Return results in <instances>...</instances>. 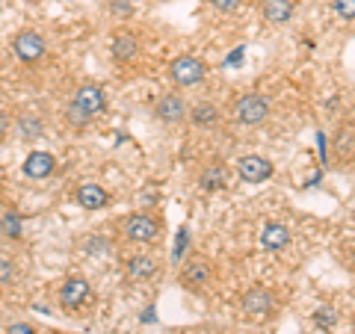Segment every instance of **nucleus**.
Segmentation results:
<instances>
[{"mask_svg": "<svg viewBox=\"0 0 355 334\" xmlns=\"http://www.w3.org/2000/svg\"><path fill=\"white\" fill-rule=\"evenodd\" d=\"M110 231L125 249H160L166 237V219L157 210H133V213L116 216Z\"/></svg>", "mask_w": 355, "mask_h": 334, "instance_id": "1", "label": "nucleus"}, {"mask_svg": "<svg viewBox=\"0 0 355 334\" xmlns=\"http://www.w3.org/2000/svg\"><path fill=\"white\" fill-rule=\"evenodd\" d=\"M163 266L166 261L157 249H130L121 254V275L128 284H157Z\"/></svg>", "mask_w": 355, "mask_h": 334, "instance_id": "2", "label": "nucleus"}, {"mask_svg": "<svg viewBox=\"0 0 355 334\" xmlns=\"http://www.w3.org/2000/svg\"><path fill=\"white\" fill-rule=\"evenodd\" d=\"M214 278H216V266L214 261L202 252H190L187 258L181 261V270H178V287L184 293H196L202 296L214 287Z\"/></svg>", "mask_w": 355, "mask_h": 334, "instance_id": "3", "label": "nucleus"}, {"mask_svg": "<svg viewBox=\"0 0 355 334\" xmlns=\"http://www.w3.org/2000/svg\"><path fill=\"white\" fill-rule=\"evenodd\" d=\"M9 48H12V57L27 65V69H36V65H42L44 60H48V36H44L42 30L36 27H21L12 33V39H9Z\"/></svg>", "mask_w": 355, "mask_h": 334, "instance_id": "4", "label": "nucleus"}, {"mask_svg": "<svg viewBox=\"0 0 355 334\" xmlns=\"http://www.w3.org/2000/svg\"><path fill=\"white\" fill-rule=\"evenodd\" d=\"M57 302L65 314H83L95 305V290H92V281L86 275L74 272V275H65L60 287H57Z\"/></svg>", "mask_w": 355, "mask_h": 334, "instance_id": "5", "label": "nucleus"}, {"mask_svg": "<svg viewBox=\"0 0 355 334\" xmlns=\"http://www.w3.org/2000/svg\"><path fill=\"white\" fill-rule=\"evenodd\" d=\"M231 121L240 128H261L270 121L272 116V104L270 98L261 95V92H243L234 98V104H231Z\"/></svg>", "mask_w": 355, "mask_h": 334, "instance_id": "6", "label": "nucleus"}, {"mask_svg": "<svg viewBox=\"0 0 355 334\" xmlns=\"http://www.w3.org/2000/svg\"><path fill=\"white\" fill-rule=\"evenodd\" d=\"M107 51H110V60H113L119 69H130L137 65L142 57V36L137 27L130 24H119L107 39Z\"/></svg>", "mask_w": 355, "mask_h": 334, "instance_id": "7", "label": "nucleus"}, {"mask_svg": "<svg viewBox=\"0 0 355 334\" xmlns=\"http://www.w3.org/2000/svg\"><path fill=\"white\" fill-rule=\"evenodd\" d=\"M210 71V65L202 60V57H193V53H181V57L169 60L166 65V77H169V83L175 89H193L198 83H205V77Z\"/></svg>", "mask_w": 355, "mask_h": 334, "instance_id": "8", "label": "nucleus"}, {"mask_svg": "<svg viewBox=\"0 0 355 334\" xmlns=\"http://www.w3.org/2000/svg\"><path fill=\"white\" fill-rule=\"evenodd\" d=\"M187 113H190V101L181 89H166L163 95H157L154 101V118L160 121L163 128H181L187 125Z\"/></svg>", "mask_w": 355, "mask_h": 334, "instance_id": "9", "label": "nucleus"}, {"mask_svg": "<svg viewBox=\"0 0 355 334\" xmlns=\"http://www.w3.org/2000/svg\"><path fill=\"white\" fill-rule=\"evenodd\" d=\"M231 177H234V166L222 157H214L202 166V172L196 177V186H198V193H205V195H216L231 186Z\"/></svg>", "mask_w": 355, "mask_h": 334, "instance_id": "10", "label": "nucleus"}, {"mask_svg": "<svg viewBox=\"0 0 355 334\" xmlns=\"http://www.w3.org/2000/svg\"><path fill=\"white\" fill-rule=\"evenodd\" d=\"M69 101L74 107H80L83 113H89L92 118L98 116H104L107 113V107H110V95H107V89L101 83H95V80H83V83H77L71 89V95H69Z\"/></svg>", "mask_w": 355, "mask_h": 334, "instance_id": "11", "label": "nucleus"}, {"mask_svg": "<svg viewBox=\"0 0 355 334\" xmlns=\"http://www.w3.org/2000/svg\"><path fill=\"white\" fill-rule=\"evenodd\" d=\"M234 175L243 184H263L275 175V166L270 157H263V154H243L234 163Z\"/></svg>", "mask_w": 355, "mask_h": 334, "instance_id": "12", "label": "nucleus"}, {"mask_svg": "<svg viewBox=\"0 0 355 334\" xmlns=\"http://www.w3.org/2000/svg\"><path fill=\"white\" fill-rule=\"evenodd\" d=\"M74 202L80 210L86 213H98V210H107L113 204V195H110V189L98 181H83L74 186Z\"/></svg>", "mask_w": 355, "mask_h": 334, "instance_id": "13", "label": "nucleus"}, {"mask_svg": "<svg viewBox=\"0 0 355 334\" xmlns=\"http://www.w3.org/2000/svg\"><path fill=\"white\" fill-rule=\"evenodd\" d=\"M240 310L246 317H270L275 310V293L263 284H252L240 293Z\"/></svg>", "mask_w": 355, "mask_h": 334, "instance_id": "14", "label": "nucleus"}, {"mask_svg": "<svg viewBox=\"0 0 355 334\" xmlns=\"http://www.w3.org/2000/svg\"><path fill=\"white\" fill-rule=\"evenodd\" d=\"M222 121H225V113L222 107L214 104V101H198V104H190V113H187V125L198 133H207V130H216Z\"/></svg>", "mask_w": 355, "mask_h": 334, "instance_id": "15", "label": "nucleus"}, {"mask_svg": "<svg viewBox=\"0 0 355 334\" xmlns=\"http://www.w3.org/2000/svg\"><path fill=\"white\" fill-rule=\"evenodd\" d=\"M296 6H299V0H258V15L263 24L284 27L296 15Z\"/></svg>", "mask_w": 355, "mask_h": 334, "instance_id": "16", "label": "nucleus"}, {"mask_svg": "<svg viewBox=\"0 0 355 334\" xmlns=\"http://www.w3.org/2000/svg\"><path fill=\"white\" fill-rule=\"evenodd\" d=\"M15 130L24 142H39L44 137V116L39 109H21L15 116Z\"/></svg>", "mask_w": 355, "mask_h": 334, "instance_id": "17", "label": "nucleus"}, {"mask_svg": "<svg viewBox=\"0 0 355 334\" xmlns=\"http://www.w3.org/2000/svg\"><path fill=\"white\" fill-rule=\"evenodd\" d=\"M57 166L60 163L51 151H33L24 160V175L33 177V181H44V177H51L53 172H57Z\"/></svg>", "mask_w": 355, "mask_h": 334, "instance_id": "18", "label": "nucleus"}, {"mask_svg": "<svg viewBox=\"0 0 355 334\" xmlns=\"http://www.w3.org/2000/svg\"><path fill=\"white\" fill-rule=\"evenodd\" d=\"M291 237L293 234L287 225H282V222H266L263 231H261V246L266 252H282V249L291 246Z\"/></svg>", "mask_w": 355, "mask_h": 334, "instance_id": "19", "label": "nucleus"}, {"mask_svg": "<svg viewBox=\"0 0 355 334\" xmlns=\"http://www.w3.org/2000/svg\"><path fill=\"white\" fill-rule=\"evenodd\" d=\"M15 281H18V263L12 258H6V254H0V290L12 287Z\"/></svg>", "mask_w": 355, "mask_h": 334, "instance_id": "20", "label": "nucleus"}, {"mask_svg": "<svg viewBox=\"0 0 355 334\" xmlns=\"http://www.w3.org/2000/svg\"><path fill=\"white\" fill-rule=\"evenodd\" d=\"M205 3L214 9V12H219V15H237L243 6L252 3V0H205Z\"/></svg>", "mask_w": 355, "mask_h": 334, "instance_id": "21", "label": "nucleus"}, {"mask_svg": "<svg viewBox=\"0 0 355 334\" xmlns=\"http://www.w3.org/2000/svg\"><path fill=\"white\" fill-rule=\"evenodd\" d=\"M331 12L340 21H355V0H331Z\"/></svg>", "mask_w": 355, "mask_h": 334, "instance_id": "22", "label": "nucleus"}, {"mask_svg": "<svg viewBox=\"0 0 355 334\" xmlns=\"http://www.w3.org/2000/svg\"><path fill=\"white\" fill-rule=\"evenodd\" d=\"M3 334H39V328L30 326V322H12V326H6Z\"/></svg>", "mask_w": 355, "mask_h": 334, "instance_id": "23", "label": "nucleus"}, {"mask_svg": "<svg viewBox=\"0 0 355 334\" xmlns=\"http://www.w3.org/2000/svg\"><path fill=\"white\" fill-rule=\"evenodd\" d=\"M9 128H12V116L6 113V109H0V142L6 139V133H9Z\"/></svg>", "mask_w": 355, "mask_h": 334, "instance_id": "24", "label": "nucleus"}, {"mask_svg": "<svg viewBox=\"0 0 355 334\" xmlns=\"http://www.w3.org/2000/svg\"><path fill=\"white\" fill-rule=\"evenodd\" d=\"M0 12H3V0H0Z\"/></svg>", "mask_w": 355, "mask_h": 334, "instance_id": "25", "label": "nucleus"}]
</instances>
